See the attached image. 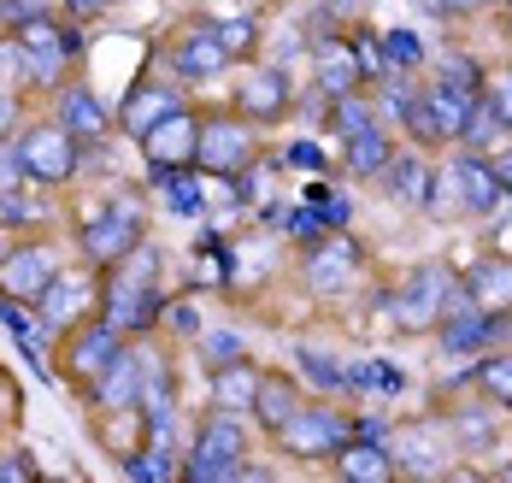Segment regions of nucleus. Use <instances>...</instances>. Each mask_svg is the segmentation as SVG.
<instances>
[{
    "label": "nucleus",
    "mask_w": 512,
    "mask_h": 483,
    "mask_svg": "<svg viewBox=\"0 0 512 483\" xmlns=\"http://www.w3.org/2000/svg\"><path fill=\"white\" fill-rule=\"evenodd\" d=\"M165 254L154 242H142L136 254H124L118 266L101 271V319L142 342V336H159V313H165Z\"/></svg>",
    "instance_id": "1"
},
{
    "label": "nucleus",
    "mask_w": 512,
    "mask_h": 483,
    "mask_svg": "<svg viewBox=\"0 0 512 483\" xmlns=\"http://www.w3.org/2000/svg\"><path fill=\"white\" fill-rule=\"evenodd\" d=\"M142 242H148V201H142V189H130V183L95 195L83 213L71 218V248H77V260H89L95 271L118 266V260L136 254Z\"/></svg>",
    "instance_id": "2"
},
{
    "label": "nucleus",
    "mask_w": 512,
    "mask_h": 483,
    "mask_svg": "<svg viewBox=\"0 0 512 483\" xmlns=\"http://www.w3.org/2000/svg\"><path fill=\"white\" fill-rule=\"evenodd\" d=\"M454 283H460V271L448 266V260H418L401 277H389V283L371 289V313L395 336H430L442 324V313H448Z\"/></svg>",
    "instance_id": "3"
},
{
    "label": "nucleus",
    "mask_w": 512,
    "mask_h": 483,
    "mask_svg": "<svg viewBox=\"0 0 512 483\" xmlns=\"http://www.w3.org/2000/svg\"><path fill=\"white\" fill-rule=\"evenodd\" d=\"M83 30H89V24H77V18H65V12L12 24V36H18V48H24V71H30V95H53L65 77L83 71V59H89Z\"/></svg>",
    "instance_id": "4"
},
{
    "label": "nucleus",
    "mask_w": 512,
    "mask_h": 483,
    "mask_svg": "<svg viewBox=\"0 0 512 483\" xmlns=\"http://www.w3.org/2000/svg\"><path fill=\"white\" fill-rule=\"evenodd\" d=\"M248 454H254V419L230 407H206L183 448V483H236Z\"/></svg>",
    "instance_id": "5"
},
{
    "label": "nucleus",
    "mask_w": 512,
    "mask_h": 483,
    "mask_svg": "<svg viewBox=\"0 0 512 483\" xmlns=\"http://www.w3.org/2000/svg\"><path fill=\"white\" fill-rule=\"evenodd\" d=\"M12 154H18V165H24V177L36 183V189H48V195H65L71 183H77V171H83V160H89V148L59 124V118H24L18 124V136H12Z\"/></svg>",
    "instance_id": "6"
},
{
    "label": "nucleus",
    "mask_w": 512,
    "mask_h": 483,
    "mask_svg": "<svg viewBox=\"0 0 512 483\" xmlns=\"http://www.w3.org/2000/svg\"><path fill=\"white\" fill-rule=\"evenodd\" d=\"M301 289L312 301H324V307H336V301L365 289V242L354 236V224L348 230H324L318 242L301 248Z\"/></svg>",
    "instance_id": "7"
},
{
    "label": "nucleus",
    "mask_w": 512,
    "mask_h": 483,
    "mask_svg": "<svg viewBox=\"0 0 512 483\" xmlns=\"http://www.w3.org/2000/svg\"><path fill=\"white\" fill-rule=\"evenodd\" d=\"M230 112H242L254 130H277L301 112V89H295V71L283 59H254L236 89H230Z\"/></svg>",
    "instance_id": "8"
},
{
    "label": "nucleus",
    "mask_w": 512,
    "mask_h": 483,
    "mask_svg": "<svg viewBox=\"0 0 512 483\" xmlns=\"http://www.w3.org/2000/svg\"><path fill=\"white\" fill-rule=\"evenodd\" d=\"M159 65H165L171 77L195 83V89L236 71V59H230V48L218 42V24H212V18H183V24L159 42Z\"/></svg>",
    "instance_id": "9"
},
{
    "label": "nucleus",
    "mask_w": 512,
    "mask_h": 483,
    "mask_svg": "<svg viewBox=\"0 0 512 483\" xmlns=\"http://www.w3.org/2000/svg\"><path fill=\"white\" fill-rule=\"evenodd\" d=\"M348 436H354V413H348L342 401H330V395H307V407L277 430L271 442H277V454H289V460H336V448H342Z\"/></svg>",
    "instance_id": "10"
},
{
    "label": "nucleus",
    "mask_w": 512,
    "mask_h": 483,
    "mask_svg": "<svg viewBox=\"0 0 512 483\" xmlns=\"http://www.w3.org/2000/svg\"><path fill=\"white\" fill-rule=\"evenodd\" d=\"M259 160H265V136H259L254 124L230 107H206L201 154H195V165H201L206 177H236V171H248Z\"/></svg>",
    "instance_id": "11"
},
{
    "label": "nucleus",
    "mask_w": 512,
    "mask_h": 483,
    "mask_svg": "<svg viewBox=\"0 0 512 483\" xmlns=\"http://www.w3.org/2000/svg\"><path fill=\"white\" fill-rule=\"evenodd\" d=\"M148 377H154V336H142V342H124L118 354H112V366H106L89 389H83V401L95 407V413H142V395H148Z\"/></svg>",
    "instance_id": "12"
},
{
    "label": "nucleus",
    "mask_w": 512,
    "mask_h": 483,
    "mask_svg": "<svg viewBox=\"0 0 512 483\" xmlns=\"http://www.w3.org/2000/svg\"><path fill=\"white\" fill-rule=\"evenodd\" d=\"M101 313V271L89 266V260H65L59 277H53L48 289H42V301H36V319L48 336H65L71 324L95 319Z\"/></svg>",
    "instance_id": "13"
},
{
    "label": "nucleus",
    "mask_w": 512,
    "mask_h": 483,
    "mask_svg": "<svg viewBox=\"0 0 512 483\" xmlns=\"http://www.w3.org/2000/svg\"><path fill=\"white\" fill-rule=\"evenodd\" d=\"M59 266H65V248L53 242L48 230L36 236H12V248L0 254V295L6 301H42V289H48L53 277H59Z\"/></svg>",
    "instance_id": "14"
},
{
    "label": "nucleus",
    "mask_w": 512,
    "mask_h": 483,
    "mask_svg": "<svg viewBox=\"0 0 512 483\" xmlns=\"http://www.w3.org/2000/svg\"><path fill=\"white\" fill-rule=\"evenodd\" d=\"M442 425L454 436V448H460V460H489L495 448H501V436H507V413L489 401V395H477L471 383L460 389H448V401H442Z\"/></svg>",
    "instance_id": "15"
},
{
    "label": "nucleus",
    "mask_w": 512,
    "mask_h": 483,
    "mask_svg": "<svg viewBox=\"0 0 512 483\" xmlns=\"http://www.w3.org/2000/svg\"><path fill=\"white\" fill-rule=\"evenodd\" d=\"M48 112L65 124V130H71V136H77V142H83V148H106V142L118 136V107L106 101V95L89 83V77H83V71H77V77H65V83L53 89Z\"/></svg>",
    "instance_id": "16"
},
{
    "label": "nucleus",
    "mask_w": 512,
    "mask_h": 483,
    "mask_svg": "<svg viewBox=\"0 0 512 483\" xmlns=\"http://www.w3.org/2000/svg\"><path fill=\"white\" fill-rule=\"evenodd\" d=\"M442 183L454 195V207L465 218H489L507 207V189H501V171H495V154H477V148H448V165H442Z\"/></svg>",
    "instance_id": "17"
},
{
    "label": "nucleus",
    "mask_w": 512,
    "mask_h": 483,
    "mask_svg": "<svg viewBox=\"0 0 512 483\" xmlns=\"http://www.w3.org/2000/svg\"><path fill=\"white\" fill-rule=\"evenodd\" d=\"M389 448H395V460H401V478H454V466H460V448H454V436L442 425V413H430V419H418V425H395L389 436Z\"/></svg>",
    "instance_id": "18"
},
{
    "label": "nucleus",
    "mask_w": 512,
    "mask_h": 483,
    "mask_svg": "<svg viewBox=\"0 0 512 483\" xmlns=\"http://www.w3.org/2000/svg\"><path fill=\"white\" fill-rule=\"evenodd\" d=\"M201 124H206V107H195V101L165 112L148 136H136L142 165L148 171H183V165H195V154H201Z\"/></svg>",
    "instance_id": "19"
},
{
    "label": "nucleus",
    "mask_w": 512,
    "mask_h": 483,
    "mask_svg": "<svg viewBox=\"0 0 512 483\" xmlns=\"http://www.w3.org/2000/svg\"><path fill=\"white\" fill-rule=\"evenodd\" d=\"M189 107V83L183 77H171V71H154V77H130V89H124V101H118V136H148L165 112Z\"/></svg>",
    "instance_id": "20"
},
{
    "label": "nucleus",
    "mask_w": 512,
    "mask_h": 483,
    "mask_svg": "<svg viewBox=\"0 0 512 483\" xmlns=\"http://www.w3.org/2000/svg\"><path fill=\"white\" fill-rule=\"evenodd\" d=\"M377 189H383L401 213H430L436 195H442V165H436V154H424V148L401 142V154L389 160V171H383Z\"/></svg>",
    "instance_id": "21"
},
{
    "label": "nucleus",
    "mask_w": 512,
    "mask_h": 483,
    "mask_svg": "<svg viewBox=\"0 0 512 483\" xmlns=\"http://www.w3.org/2000/svg\"><path fill=\"white\" fill-rule=\"evenodd\" d=\"M307 48H312V89H318L324 101H342V95H359V89H365L354 36H348L342 24H336V30H318Z\"/></svg>",
    "instance_id": "22"
},
{
    "label": "nucleus",
    "mask_w": 512,
    "mask_h": 483,
    "mask_svg": "<svg viewBox=\"0 0 512 483\" xmlns=\"http://www.w3.org/2000/svg\"><path fill=\"white\" fill-rule=\"evenodd\" d=\"M124 342H130V336H118V330H112V324L95 313V319L71 324V330L59 336V366H65V372H71L77 383H83V389H89V383H95V377L112 366V354H118Z\"/></svg>",
    "instance_id": "23"
},
{
    "label": "nucleus",
    "mask_w": 512,
    "mask_h": 483,
    "mask_svg": "<svg viewBox=\"0 0 512 483\" xmlns=\"http://www.w3.org/2000/svg\"><path fill=\"white\" fill-rule=\"evenodd\" d=\"M395 154H401V136H395L389 124H371V130H359V136L342 142L336 171H342L348 183H383V171H389Z\"/></svg>",
    "instance_id": "24"
},
{
    "label": "nucleus",
    "mask_w": 512,
    "mask_h": 483,
    "mask_svg": "<svg viewBox=\"0 0 512 483\" xmlns=\"http://www.w3.org/2000/svg\"><path fill=\"white\" fill-rule=\"evenodd\" d=\"M301 407H307V383H301V377L295 372H259V395H254V413H248V419H254V430L265 442L289 425Z\"/></svg>",
    "instance_id": "25"
},
{
    "label": "nucleus",
    "mask_w": 512,
    "mask_h": 483,
    "mask_svg": "<svg viewBox=\"0 0 512 483\" xmlns=\"http://www.w3.org/2000/svg\"><path fill=\"white\" fill-rule=\"evenodd\" d=\"M460 277H465V289H471V301H477L489 319H501V324L512 319V254L489 248V254H477Z\"/></svg>",
    "instance_id": "26"
},
{
    "label": "nucleus",
    "mask_w": 512,
    "mask_h": 483,
    "mask_svg": "<svg viewBox=\"0 0 512 483\" xmlns=\"http://www.w3.org/2000/svg\"><path fill=\"white\" fill-rule=\"evenodd\" d=\"M336 478L342 483H395L401 478V460H395V448L389 442H371V436H348L342 448H336Z\"/></svg>",
    "instance_id": "27"
},
{
    "label": "nucleus",
    "mask_w": 512,
    "mask_h": 483,
    "mask_svg": "<svg viewBox=\"0 0 512 483\" xmlns=\"http://www.w3.org/2000/svg\"><path fill=\"white\" fill-rule=\"evenodd\" d=\"M148 189L159 195L165 213L206 224V171L201 165H183V171H148Z\"/></svg>",
    "instance_id": "28"
},
{
    "label": "nucleus",
    "mask_w": 512,
    "mask_h": 483,
    "mask_svg": "<svg viewBox=\"0 0 512 483\" xmlns=\"http://www.w3.org/2000/svg\"><path fill=\"white\" fill-rule=\"evenodd\" d=\"M295 377L307 383V395H330V401H348V360H342L336 348L301 342V348H295Z\"/></svg>",
    "instance_id": "29"
},
{
    "label": "nucleus",
    "mask_w": 512,
    "mask_h": 483,
    "mask_svg": "<svg viewBox=\"0 0 512 483\" xmlns=\"http://www.w3.org/2000/svg\"><path fill=\"white\" fill-rule=\"evenodd\" d=\"M0 324H6V336L18 342V354L30 360V372L42 377V383H53L48 348H42V336H48V330H42V319H36V307H30V301H6V295H0Z\"/></svg>",
    "instance_id": "30"
},
{
    "label": "nucleus",
    "mask_w": 512,
    "mask_h": 483,
    "mask_svg": "<svg viewBox=\"0 0 512 483\" xmlns=\"http://www.w3.org/2000/svg\"><path fill=\"white\" fill-rule=\"evenodd\" d=\"M259 372H265V366H254V360H236V366H218V372H206V407H230V413H254Z\"/></svg>",
    "instance_id": "31"
},
{
    "label": "nucleus",
    "mask_w": 512,
    "mask_h": 483,
    "mask_svg": "<svg viewBox=\"0 0 512 483\" xmlns=\"http://www.w3.org/2000/svg\"><path fill=\"white\" fill-rule=\"evenodd\" d=\"M348 395H359V401H395V395H407V372L395 360H383V354H359V360H348Z\"/></svg>",
    "instance_id": "32"
},
{
    "label": "nucleus",
    "mask_w": 512,
    "mask_h": 483,
    "mask_svg": "<svg viewBox=\"0 0 512 483\" xmlns=\"http://www.w3.org/2000/svg\"><path fill=\"white\" fill-rule=\"evenodd\" d=\"M118 472L130 483H183V454L177 448H154V442H136L130 454H118Z\"/></svg>",
    "instance_id": "33"
},
{
    "label": "nucleus",
    "mask_w": 512,
    "mask_h": 483,
    "mask_svg": "<svg viewBox=\"0 0 512 483\" xmlns=\"http://www.w3.org/2000/svg\"><path fill=\"white\" fill-rule=\"evenodd\" d=\"M471 389H477V395H489L501 413H512V348H507V342H495L489 354H477V360H471Z\"/></svg>",
    "instance_id": "34"
},
{
    "label": "nucleus",
    "mask_w": 512,
    "mask_h": 483,
    "mask_svg": "<svg viewBox=\"0 0 512 483\" xmlns=\"http://www.w3.org/2000/svg\"><path fill=\"white\" fill-rule=\"evenodd\" d=\"M195 354H201V372H218V366H236V360H254L248 354V336L236 324H206L195 336Z\"/></svg>",
    "instance_id": "35"
},
{
    "label": "nucleus",
    "mask_w": 512,
    "mask_h": 483,
    "mask_svg": "<svg viewBox=\"0 0 512 483\" xmlns=\"http://www.w3.org/2000/svg\"><path fill=\"white\" fill-rule=\"evenodd\" d=\"M42 218H48V189L36 183L0 189V230H42Z\"/></svg>",
    "instance_id": "36"
},
{
    "label": "nucleus",
    "mask_w": 512,
    "mask_h": 483,
    "mask_svg": "<svg viewBox=\"0 0 512 483\" xmlns=\"http://www.w3.org/2000/svg\"><path fill=\"white\" fill-rule=\"evenodd\" d=\"M383 48H389V59H395V71H430V59H436V48H430V36L418 30V24H395V30H383Z\"/></svg>",
    "instance_id": "37"
},
{
    "label": "nucleus",
    "mask_w": 512,
    "mask_h": 483,
    "mask_svg": "<svg viewBox=\"0 0 512 483\" xmlns=\"http://www.w3.org/2000/svg\"><path fill=\"white\" fill-rule=\"evenodd\" d=\"M512 142V130L501 124V112L489 107L483 95H477V107H471V118H465V136H460V148H477V154H501Z\"/></svg>",
    "instance_id": "38"
},
{
    "label": "nucleus",
    "mask_w": 512,
    "mask_h": 483,
    "mask_svg": "<svg viewBox=\"0 0 512 483\" xmlns=\"http://www.w3.org/2000/svg\"><path fill=\"white\" fill-rule=\"evenodd\" d=\"M218 24V42L230 48L236 65H254L259 59V36H265V24H259L254 12H236V18H212Z\"/></svg>",
    "instance_id": "39"
},
{
    "label": "nucleus",
    "mask_w": 512,
    "mask_h": 483,
    "mask_svg": "<svg viewBox=\"0 0 512 483\" xmlns=\"http://www.w3.org/2000/svg\"><path fill=\"white\" fill-rule=\"evenodd\" d=\"M348 36H354V54H359V71H365V89H377L383 77H395V59H389V48H383V30H365V24H354Z\"/></svg>",
    "instance_id": "40"
},
{
    "label": "nucleus",
    "mask_w": 512,
    "mask_h": 483,
    "mask_svg": "<svg viewBox=\"0 0 512 483\" xmlns=\"http://www.w3.org/2000/svg\"><path fill=\"white\" fill-rule=\"evenodd\" d=\"M430 77L460 83V89H483V83H489V71L465 54V48H436V59H430Z\"/></svg>",
    "instance_id": "41"
},
{
    "label": "nucleus",
    "mask_w": 512,
    "mask_h": 483,
    "mask_svg": "<svg viewBox=\"0 0 512 483\" xmlns=\"http://www.w3.org/2000/svg\"><path fill=\"white\" fill-rule=\"evenodd\" d=\"M206 324H201V307L195 301H165V313H159V336L177 348V342H195Z\"/></svg>",
    "instance_id": "42"
},
{
    "label": "nucleus",
    "mask_w": 512,
    "mask_h": 483,
    "mask_svg": "<svg viewBox=\"0 0 512 483\" xmlns=\"http://www.w3.org/2000/svg\"><path fill=\"white\" fill-rule=\"evenodd\" d=\"M277 160H283V171H307V177H318V171H336V160L324 154V142H318V136H295L289 148H277Z\"/></svg>",
    "instance_id": "43"
},
{
    "label": "nucleus",
    "mask_w": 512,
    "mask_h": 483,
    "mask_svg": "<svg viewBox=\"0 0 512 483\" xmlns=\"http://www.w3.org/2000/svg\"><path fill=\"white\" fill-rule=\"evenodd\" d=\"M42 478V460L30 448H0V483H36Z\"/></svg>",
    "instance_id": "44"
},
{
    "label": "nucleus",
    "mask_w": 512,
    "mask_h": 483,
    "mask_svg": "<svg viewBox=\"0 0 512 483\" xmlns=\"http://www.w3.org/2000/svg\"><path fill=\"white\" fill-rule=\"evenodd\" d=\"M30 118V95H18V89H0V148H12V136H18V124Z\"/></svg>",
    "instance_id": "45"
},
{
    "label": "nucleus",
    "mask_w": 512,
    "mask_h": 483,
    "mask_svg": "<svg viewBox=\"0 0 512 483\" xmlns=\"http://www.w3.org/2000/svg\"><path fill=\"white\" fill-rule=\"evenodd\" d=\"M483 101L501 112V124L512 130V59L501 65V71H489V83H483Z\"/></svg>",
    "instance_id": "46"
},
{
    "label": "nucleus",
    "mask_w": 512,
    "mask_h": 483,
    "mask_svg": "<svg viewBox=\"0 0 512 483\" xmlns=\"http://www.w3.org/2000/svg\"><path fill=\"white\" fill-rule=\"evenodd\" d=\"M124 0H59V12L65 18H77V24H101V18H112Z\"/></svg>",
    "instance_id": "47"
},
{
    "label": "nucleus",
    "mask_w": 512,
    "mask_h": 483,
    "mask_svg": "<svg viewBox=\"0 0 512 483\" xmlns=\"http://www.w3.org/2000/svg\"><path fill=\"white\" fill-rule=\"evenodd\" d=\"M354 436H371V442H389V436H395V419H389L383 407H365V413H354Z\"/></svg>",
    "instance_id": "48"
},
{
    "label": "nucleus",
    "mask_w": 512,
    "mask_h": 483,
    "mask_svg": "<svg viewBox=\"0 0 512 483\" xmlns=\"http://www.w3.org/2000/svg\"><path fill=\"white\" fill-rule=\"evenodd\" d=\"M442 18H483V12H501V0H430Z\"/></svg>",
    "instance_id": "49"
},
{
    "label": "nucleus",
    "mask_w": 512,
    "mask_h": 483,
    "mask_svg": "<svg viewBox=\"0 0 512 483\" xmlns=\"http://www.w3.org/2000/svg\"><path fill=\"white\" fill-rule=\"evenodd\" d=\"M6 12H12V24H24V18H48V12H59V0H6Z\"/></svg>",
    "instance_id": "50"
},
{
    "label": "nucleus",
    "mask_w": 512,
    "mask_h": 483,
    "mask_svg": "<svg viewBox=\"0 0 512 483\" xmlns=\"http://www.w3.org/2000/svg\"><path fill=\"white\" fill-rule=\"evenodd\" d=\"M271 478H277V472H271L265 460H254V454H248V460H242V472H236V483H271Z\"/></svg>",
    "instance_id": "51"
},
{
    "label": "nucleus",
    "mask_w": 512,
    "mask_h": 483,
    "mask_svg": "<svg viewBox=\"0 0 512 483\" xmlns=\"http://www.w3.org/2000/svg\"><path fill=\"white\" fill-rule=\"evenodd\" d=\"M495 171H501V189H507V201H512V142L495 154Z\"/></svg>",
    "instance_id": "52"
},
{
    "label": "nucleus",
    "mask_w": 512,
    "mask_h": 483,
    "mask_svg": "<svg viewBox=\"0 0 512 483\" xmlns=\"http://www.w3.org/2000/svg\"><path fill=\"white\" fill-rule=\"evenodd\" d=\"M6 30H12V12H6V0H0V36H6Z\"/></svg>",
    "instance_id": "53"
},
{
    "label": "nucleus",
    "mask_w": 512,
    "mask_h": 483,
    "mask_svg": "<svg viewBox=\"0 0 512 483\" xmlns=\"http://www.w3.org/2000/svg\"><path fill=\"white\" fill-rule=\"evenodd\" d=\"M6 248H12V236H0V254H6Z\"/></svg>",
    "instance_id": "54"
},
{
    "label": "nucleus",
    "mask_w": 512,
    "mask_h": 483,
    "mask_svg": "<svg viewBox=\"0 0 512 483\" xmlns=\"http://www.w3.org/2000/svg\"><path fill=\"white\" fill-rule=\"evenodd\" d=\"M501 6H512V0H501Z\"/></svg>",
    "instance_id": "55"
},
{
    "label": "nucleus",
    "mask_w": 512,
    "mask_h": 483,
    "mask_svg": "<svg viewBox=\"0 0 512 483\" xmlns=\"http://www.w3.org/2000/svg\"><path fill=\"white\" fill-rule=\"evenodd\" d=\"M365 6H371V0H365Z\"/></svg>",
    "instance_id": "56"
}]
</instances>
